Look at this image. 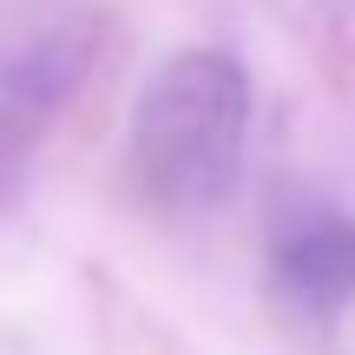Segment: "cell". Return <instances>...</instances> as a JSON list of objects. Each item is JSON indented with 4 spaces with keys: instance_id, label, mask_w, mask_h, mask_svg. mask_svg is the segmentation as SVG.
Here are the masks:
<instances>
[{
    "instance_id": "cell-1",
    "label": "cell",
    "mask_w": 355,
    "mask_h": 355,
    "mask_svg": "<svg viewBox=\"0 0 355 355\" xmlns=\"http://www.w3.org/2000/svg\"><path fill=\"white\" fill-rule=\"evenodd\" d=\"M250 139V79L230 53L191 46L145 79L125 165L158 211H211L230 198Z\"/></svg>"
},
{
    "instance_id": "cell-2",
    "label": "cell",
    "mask_w": 355,
    "mask_h": 355,
    "mask_svg": "<svg viewBox=\"0 0 355 355\" xmlns=\"http://www.w3.org/2000/svg\"><path fill=\"white\" fill-rule=\"evenodd\" d=\"M99 20L79 7H40L0 26V204L26 184L53 119L92 73Z\"/></svg>"
},
{
    "instance_id": "cell-3",
    "label": "cell",
    "mask_w": 355,
    "mask_h": 355,
    "mask_svg": "<svg viewBox=\"0 0 355 355\" xmlns=\"http://www.w3.org/2000/svg\"><path fill=\"white\" fill-rule=\"evenodd\" d=\"M270 283L303 316H336L355 303V217L322 198H296L270 224Z\"/></svg>"
}]
</instances>
